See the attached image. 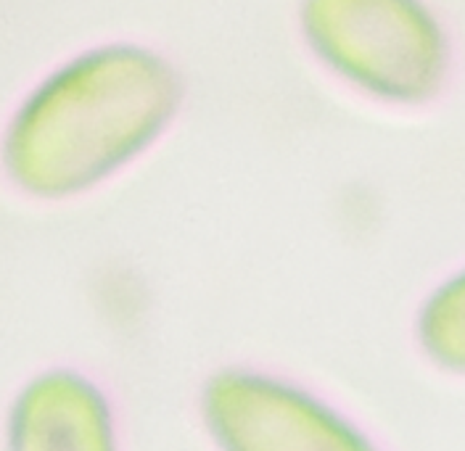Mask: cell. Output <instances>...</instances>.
Here are the masks:
<instances>
[{
    "label": "cell",
    "mask_w": 465,
    "mask_h": 451,
    "mask_svg": "<svg viewBox=\"0 0 465 451\" xmlns=\"http://www.w3.org/2000/svg\"><path fill=\"white\" fill-rule=\"evenodd\" d=\"M3 451H124L114 398L85 369H40L8 407Z\"/></svg>",
    "instance_id": "obj_4"
},
{
    "label": "cell",
    "mask_w": 465,
    "mask_h": 451,
    "mask_svg": "<svg viewBox=\"0 0 465 451\" xmlns=\"http://www.w3.org/2000/svg\"><path fill=\"white\" fill-rule=\"evenodd\" d=\"M410 336L423 365L447 380L465 383V261L420 296Z\"/></svg>",
    "instance_id": "obj_5"
},
{
    "label": "cell",
    "mask_w": 465,
    "mask_h": 451,
    "mask_svg": "<svg viewBox=\"0 0 465 451\" xmlns=\"http://www.w3.org/2000/svg\"><path fill=\"white\" fill-rule=\"evenodd\" d=\"M180 98L183 83L156 51L135 43L87 48L22 98L0 142L3 172L25 196H83L167 132Z\"/></svg>",
    "instance_id": "obj_1"
},
{
    "label": "cell",
    "mask_w": 465,
    "mask_h": 451,
    "mask_svg": "<svg viewBox=\"0 0 465 451\" xmlns=\"http://www.w3.org/2000/svg\"><path fill=\"white\" fill-rule=\"evenodd\" d=\"M209 451H389L341 398L278 367L232 362L196 391Z\"/></svg>",
    "instance_id": "obj_3"
},
{
    "label": "cell",
    "mask_w": 465,
    "mask_h": 451,
    "mask_svg": "<svg viewBox=\"0 0 465 451\" xmlns=\"http://www.w3.org/2000/svg\"><path fill=\"white\" fill-rule=\"evenodd\" d=\"M302 32L336 80L386 106H426L452 77V37L429 0H304Z\"/></svg>",
    "instance_id": "obj_2"
}]
</instances>
